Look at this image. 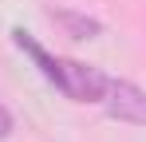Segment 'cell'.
Returning <instances> with one entry per match:
<instances>
[{
    "mask_svg": "<svg viewBox=\"0 0 146 142\" xmlns=\"http://www.w3.org/2000/svg\"><path fill=\"white\" fill-rule=\"evenodd\" d=\"M107 79L111 75H103L99 67H87L79 59H63V55L55 59V75H51V83L67 95L71 103H103Z\"/></svg>",
    "mask_w": 146,
    "mask_h": 142,
    "instance_id": "1",
    "label": "cell"
},
{
    "mask_svg": "<svg viewBox=\"0 0 146 142\" xmlns=\"http://www.w3.org/2000/svg\"><path fill=\"white\" fill-rule=\"evenodd\" d=\"M51 24H59L63 28V36H71V40H95L103 36V24L95 16H87V12H75V8H48Z\"/></svg>",
    "mask_w": 146,
    "mask_h": 142,
    "instance_id": "3",
    "label": "cell"
},
{
    "mask_svg": "<svg viewBox=\"0 0 146 142\" xmlns=\"http://www.w3.org/2000/svg\"><path fill=\"white\" fill-rule=\"evenodd\" d=\"M103 111L115 122H130V126H146V91L130 79H107L103 91Z\"/></svg>",
    "mask_w": 146,
    "mask_h": 142,
    "instance_id": "2",
    "label": "cell"
},
{
    "mask_svg": "<svg viewBox=\"0 0 146 142\" xmlns=\"http://www.w3.org/2000/svg\"><path fill=\"white\" fill-rule=\"evenodd\" d=\"M8 134H12V115H8V111L0 107V142L8 138Z\"/></svg>",
    "mask_w": 146,
    "mask_h": 142,
    "instance_id": "4",
    "label": "cell"
}]
</instances>
